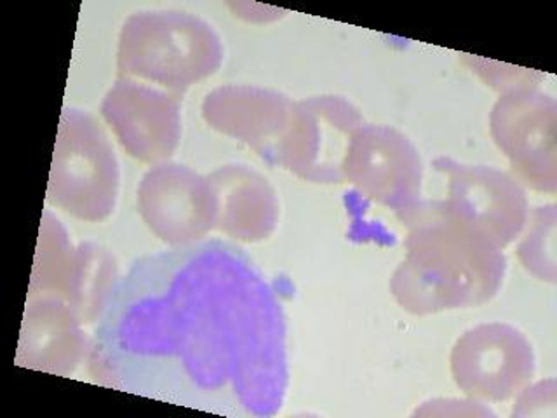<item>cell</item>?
Returning <instances> with one entry per match:
<instances>
[{
	"label": "cell",
	"mask_w": 557,
	"mask_h": 418,
	"mask_svg": "<svg viewBox=\"0 0 557 418\" xmlns=\"http://www.w3.org/2000/svg\"><path fill=\"white\" fill-rule=\"evenodd\" d=\"M286 316L237 244L145 255L98 318L91 362L119 391L211 414L274 417L289 385Z\"/></svg>",
	"instance_id": "1"
},
{
	"label": "cell",
	"mask_w": 557,
	"mask_h": 418,
	"mask_svg": "<svg viewBox=\"0 0 557 418\" xmlns=\"http://www.w3.org/2000/svg\"><path fill=\"white\" fill-rule=\"evenodd\" d=\"M405 246L391 292L414 316L481 307L500 292L507 272L504 253L448 213L441 200H423L408 225Z\"/></svg>",
	"instance_id": "2"
},
{
	"label": "cell",
	"mask_w": 557,
	"mask_h": 418,
	"mask_svg": "<svg viewBox=\"0 0 557 418\" xmlns=\"http://www.w3.org/2000/svg\"><path fill=\"white\" fill-rule=\"evenodd\" d=\"M223 63L222 37L202 17L185 11H139L119 35V78L183 96L216 74Z\"/></svg>",
	"instance_id": "3"
},
{
	"label": "cell",
	"mask_w": 557,
	"mask_h": 418,
	"mask_svg": "<svg viewBox=\"0 0 557 418\" xmlns=\"http://www.w3.org/2000/svg\"><path fill=\"white\" fill-rule=\"evenodd\" d=\"M121 170L95 115L63 109L49 171L48 202L84 222H103L117 205Z\"/></svg>",
	"instance_id": "4"
},
{
	"label": "cell",
	"mask_w": 557,
	"mask_h": 418,
	"mask_svg": "<svg viewBox=\"0 0 557 418\" xmlns=\"http://www.w3.org/2000/svg\"><path fill=\"white\" fill-rule=\"evenodd\" d=\"M345 182L392 209L408 226L422 208L423 162L413 142L387 124H362L344 164Z\"/></svg>",
	"instance_id": "5"
},
{
	"label": "cell",
	"mask_w": 557,
	"mask_h": 418,
	"mask_svg": "<svg viewBox=\"0 0 557 418\" xmlns=\"http://www.w3.org/2000/svg\"><path fill=\"white\" fill-rule=\"evenodd\" d=\"M362 124L361 110L344 96H312L295 101L275 164L305 182L344 183L348 147Z\"/></svg>",
	"instance_id": "6"
},
{
	"label": "cell",
	"mask_w": 557,
	"mask_h": 418,
	"mask_svg": "<svg viewBox=\"0 0 557 418\" xmlns=\"http://www.w3.org/2000/svg\"><path fill=\"white\" fill-rule=\"evenodd\" d=\"M557 101L539 89L502 93L490 113V135L522 187L557 192Z\"/></svg>",
	"instance_id": "7"
},
{
	"label": "cell",
	"mask_w": 557,
	"mask_h": 418,
	"mask_svg": "<svg viewBox=\"0 0 557 418\" xmlns=\"http://www.w3.org/2000/svg\"><path fill=\"white\" fill-rule=\"evenodd\" d=\"M449 368L457 388L470 399L505 403L530 385L536 357L518 328L484 322L467 330L453 345Z\"/></svg>",
	"instance_id": "8"
},
{
	"label": "cell",
	"mask_w": 557,
	"mask_h": 418,
	"mask_svg": "<svg viewBox=\"0 0 557 418\" xmlns=\"http://www.w3.org/2000/svg\"><path fill=\"white\" fill-rule=\"evenodd\" d=\"M435 170L448 179V196L441 200L448 213L474 226L505 249L521 235L530 214L527 187L516 176L493 165L466 164L441 156Z\"/></svg>",
	"instance_id": "9"
},
{
	"label": "cell",
	"mask_w": 557,
	"mask_h": 418,
	"mask_svg": "<svg viewBox=\"0 0 557 418\" xmlns=\"http://www.w3.org/2000/svg\"><path fill=\"white\" fill-rule=\"evenodd\" d=\"M101 118L136 161L161 164L176 152L182 138V96L119 78L104 95Z\"/></svg>",
	"instance_id": "10"
},
{
	"label": "cell",
	"mask_w": 557,
	"mask_h": 418,
	"mask_svg": "<svg viewBox=\"0 0 557 418\" xmlns=\"http://www.w3.org/2000/svg\"><path fill=\"white\" fill-rule=\"evenodd\" d=\"M138 209L148 229L173 248L205 241L216 223L208 176L176 162H161L145 173Z\"/></svg>",
	"instance_id": "11"
},
{
	"label": "cell",
	"mask_w": 557,
	"mask_h": 418,
	"mask_svg": "<svg viewBox=\"0 0 557 418\" xmlns=\"http://www.w3.org/2000/svg\"><path fill=\"white\" fill-rule=\"evenodd\" d=\"M293 107L295 101L275 89L226 84L206 95L202 118L209 127L239 139L269 164H275Z\"/></svg>",
	"instance_id": "12"
},
{
	"label": "cell",
	"mask_w": 557,
	"mask_h": 418,
	"mask_svg": "<svg viewBox=\"0 0 557 418\" xmlns=\"http://www.w3.org/2000/svg\"><path fill=\"white\" fill-rule=\"evenodd\" d=\"M86 348L83 321L63 298L28 296L17 351L20 365L65 377L81 365Z\"/></svg>",
	"instance_id": "13"
},
{
	"label": "cell",
	"mask_w": 557,
	"mask_h": 418,
	"mask_svg": "<svg viewBox=\"0 0 557 418\" xmlns=\"http://www.w3.org/2000/svg\"><path fill=\"white\" fill-rule=\"evenodd\" d=\"M213 188L214 231L240 243H260L274 234L278 199L269 180L244 164H225L208 174Z\"/></svg>",
	"instance_id": "14"
},
{
	"label": "cell",
	"mask_w": 557,
	"mask_h": 418,
	"mask_svg": "<svg viewBox=\"0 0 557 418\" xmlns=\"http://www.w3.org/2000/svg\"><path fill=\"white\" fill-rule=\"evenodd\" d=\"M77 261L78 246L74 248L63 223L51 211H44L28 296L52 295L66 302Z\"/></svg>",
	"instance_id": "15"
},
{
	"label": "cell",
	"mask_w": 557,
	"mask_h": 418,
	"mask_svg": "<svg viewBox=\"0 0 557 418\" xmlns=\"http://www.w3.org/2000/svg\"><path fill=\"white\" fill-rule=\"evenodd\" d=\"M117 261L107 249L91 243L78 244L77 269L66 304L84 324L100 318L104 302L117 283Z\"/></svg>",
	"instance_id": "16"
},
{
	"label": "cell",
	"mask_w": 557,
	"mask_h": 418,
	"mask_svg": "<svg viewBox=\"0 0 557 418\" xmlns=\"http://www.w3.org/2000/svg\"><path fill=\"white\" fill-rule=\"evenodd\" d=\"M556 205L540 206L528 214L518 246L522 267L544 283H556Z\"/></svg>",
	"instance_id": "17"
},
{
	"label": "cell",
	"mask_w": 557,
	"mask_h": 418,
	"mask_svg": "<svg viewBox=\"0 0 557 418\" xmlns=\"http://www.w3.org/2000/svg\"><path fill=\"white\" fill-rule=\"evenodd\" d=\"M466 61L475 74L481 75L490 86L502 93L513 91V89H539V83L542 81V75L533 70L518 69V66L502 70L500 63L483 60V58L467 57Z\"/></svg>",
	"instance_id": "18"
},
{
	"label": "cell",
	"mask_w": 557,
	"mask_h": 418,
	"mask_svg": "<svg viewBox=\"0 0 557 418\" xmlns=\"http://www.w3.org/2000/svg\"><path fill=\"white\" fill-rule=\"evenodd\" d=\"M545 408L556 409V382L554 379L536 383L533 388L527 385L516 396L512 415L516 417H530V415H547Z\"/></svg>",
	"instance_id": "19"
},
{
	"label": "cell",
	"mask_w": 557,
	"mask_h": 418,
	"mask_svg": "<svg viewBox=\"0 0 557 418\" xmlns=\"http://www.w3.org/2000/svg\"><path fill=\"white\" fill-rule=\"evenodd\" d=\"M414 415H453V417H486V415H495L490 409L481 405V401H458V399H434L425 403L422 408L417 409Z\"/></svg>",
	"instance_id": "20"
}]
</instances>
